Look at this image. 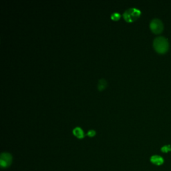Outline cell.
Here are the masks:
<instances>
[{
  "label": "cell",
  "instance_id": "7",
  "mask_svg": "<svg viewBox=\"0 0 171 171\" xmlns=\"http://www.w3.org/2000/svg\"><path fill=\"white\" fill-rule=\"evenodd\" d=\"M107 82L105 79L102 78L99 80L98 84V88L100 91H102L104 89H105L107 86Z\"/></svg>",
  "mask_w": 171,
  "mask_h": 171
},
{
  "label": "cell",
  "instance_id": "9",
  "mask_svg": "<svg viewBox=\"0 0 171 171\" xmlns=\"http://www.w3.org/2000/svg\"><path fill=\"white\" fill-rule=\"evenodd\" d=\"M161 151L163 152H168L171 151V146L170 145H166L164 146L163 147H162Z\"/></svg>",
  "mask_w": 171,
  "mask_h": 171
},
{
  "label": "cell",
  "instance_id": "3",
  "mask_svg": "<svg viewBox=\"0 0 171 171\" xmlns=\"http://www.w3.org/2000/svg\"><path fill=\"white\" fill-rule=\"evenodd\" d=\"M150 28L154 34H159L163 31L164 26L163 22L160 20V19H154L150 22Z\"/></svg>",
  "mask_w": 171,
  "mask_h": 171
},
{
  "label": "cell",
  "instance_id": "4",
  "mask_svg": "<svg viewBox=\"0 0 171 171\" xmlns=\"http://www.w3.org/2000/svg\"><path fill=\"white\" fill-rule=\"evenodd\" d=\"M151 163L156 164V165H161L164 163V160L163 158L158 155H154L150 158Z\"/></svg>",
  "mask_w": 171,
  "mask_h": 171
},
{
  "label": "cell",
  "instance_id": "6",
  "mask_svg": "<svg viewBox=\"0 0 171 171\" xmlns=\"http://www.w3.org/2000/svg\"><path fill=\"white\" fill-rule=\"evenodd\" d=\"M73 134H74V136L80 139L83 138L84 137V131L82 130L80 127H75V128H74V130H73Z\"/></svg>",
  "mask_w": 171,
  "mask_h": 171
},
{
  "label": "cell",
  "instance_id": "2",
  "mask_svg": "<svg viewBox=\"0 0 171 171\" xmlns=\"http://www.w3.org/2000/svg\"><path fill=\"white\" fill-rule=\"evenodd\" d=\"M141 14V10L132 8L126 10L123 14L124 19L127 22H132L138 18Z\"/></svg>",
  "mask_w": 171,
  "mask_h": 171
},
{
  "label": "cell",
  "instance_id": "5",
  "mask_svg": "<svg viewBox=\"0 0 171 171\" xmlns=\"http://www.w3.org/2000/svg\"><path fill=\"white\" fill-rule=\"evenodd\" d=\"M0 160L4 161L5 163L8 164V166H10L11 163H12V158L10 154H9V153L8 152H4V153H2V154H1V159Z\"/></svg>",
  "mask_w": 171,
  "mask_h": 171
},
{
  "label": "cell",
  "instance_id": "8",
  "mask_svg": "<svg viewBox=\"0 0 171 171\" xmlns=\"http://www.w3.org/2000/svg\"><path fill=\"white\" fill-rule=\"evenodd\" d=\"M120 15L118 13H114V14L111 15V19H112V20L117 21L120 19Z\"/></svg>",
  "mask_w": 171,
  "mask_h": 171
},
{
  "label": "cell",
  "instance_id": "10",
  "mask_svg": "<svg viewBox=\"0 0 171 171\" xmlns=\"http://www.w3.org/2000/svg\"><path fill=\"white\" fill-rule=\"evenodd\" d=\"M95 134H96V131H95L94 130H90L88 131V133H87L88 136H89L90 137L95 136Z\"/></svg>",
  "mask_w": 171,
  "mask_h": 171
},
{
  "label": "cell",
  "instance_id": "1",
  "mask_svg": "<svg viewBox=\"0 0 171 171\" xmlns=\"http://www.w3.org/2000/svg\"><path fill=\"white\" fill-rule=\"evenodd\" d=\"M154 50L159 54H165L169 49V44L167 39L164 37H158L153 42Z\"/></svg>",
  "mask_w": 171,
  "mask_h": 171
}]
</instances>
